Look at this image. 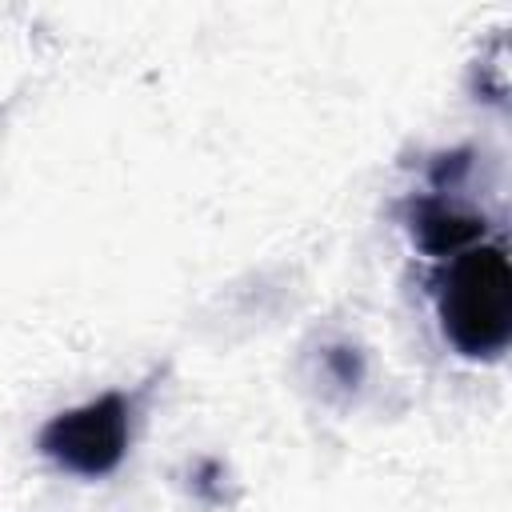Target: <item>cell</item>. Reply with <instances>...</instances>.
I'll return each instance as SVG.
<instances>
[{"label": "cell", "mask_w": 512, "mask_h": 512, "mask_svg": "<svg viewBox=\"0 0 512 512\" xmlns=\"http://www.w3.org/2000/svg\"><path fill=\"white\" fill-rule=\"evenodd\" d=\"M440 324L456 352L500 356L512 336V268L504 248L472 244L440 276Z\"/></svg>", "instance_id": "1"}, {"label": "cell", "mask_w": 512, "mask_h": 512, "mask_svg": "<svg viewBox=\"0 0 512 512\" xmlns=\"http://www.w3.org/2000/svg\"><path fill=\"white\" fill-rule=\"evenodd\" d=\"M40 452L76 476H104L128 452V400L104 392L72 412H60L40 432Z\"/></svg>", "instance_id": "2"}, {"label": "cell", "mask_w": 512, "mask_h": 512, "mask_svg": "<svg viewBox=\"0 0 512 512\" xmlns=\"http://www.w3.org/2000/svg\"><path fill=\"white\" fill-rule=\"evenodd\" d=\"M412 240L428 256L448 260V256H460L464 248L484 240V220L472 212H460L444 200H420L412 212Z\"/></svg>", "instance_id": "3"}]
</instances>
